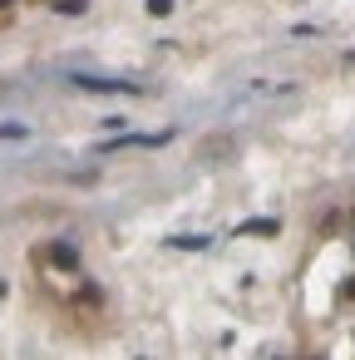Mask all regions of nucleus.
<instances>
[{"mask_svg":"<svg viewBox=\"0 0 355 360\" xmlns=\"http://www.w3.org/2000/svg\"><path fill=\"white\" fill-rule=\"evenodd\" d=\"M70 79L84 89H99V94H134V84H124V79H94V75H70Z\"/></svg>","mask_w":355,"mask_h":360,"instance_id":"nucleus-1","label":"nucleus"}]
</instances>
